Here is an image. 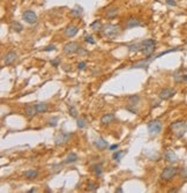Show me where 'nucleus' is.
Segmentation results:
<instances>
[{
	"mask_svg": "<svg viewBox=\"0 0 187 193\" xmlns=\"http://www.w3.org/2000/svg\"><path fill=\"white\" fill-rule=\"evenodd\" d=\"M140 26H142L141 21L135 18H131L126 21V28H128V29H131V28H135V27H140Z\"/></svg>",
	"mask_w": 187,
	"mask_h": 193,
	"instance_id": "2eb2a0df",
	"label": "nucleus"
},
{
	"mask_svg": "<svg viewBox=\"0 0 187 193\" xmlns=\"http://www.w3.org/2000/svg\"><path fill=\"white\" fill-rule=\"evenodd\" d=\"M84 42H86V43H89V44H95L93 37L91 35H88V34L84 36Z\"/></svg>",
	"mask_w": 187,
	"mask_h": 193,
	"instance_id": "72a5a7b5",
	"label": "nucleus"
},
{
	"mask_svg": "<svg viewBox=\"0 0 187 193\" xmlns=\"http://www.w3.org/2000/svg\"><path fill=\"white\" fill-rule=\"evenodd\" d=\"M51 65H52L53 67H58L59 65H60V58H56L51 60Z\"/></svg>",
	"mask_w": 187,
	"mask_h": 193,
	"instance_id": "c9c22d12",
	"label": "nucleus"
},
{
	"mask_svg": "<svg viewBox=\"0 0 187 193\" xmlns=\"http://www.w3.org/2000/svg\"><path fill=\"white\" fill-rule=\"evenodd\" d=\"M70 139V133H64V132H60L56 135L54 138V143L57 146H63L66 142H68V140Z\"/></svg>",
	"mask_w": 187,
	"mask_h": 193,
	"instance_id": "423d86ee",
	"label": "nucleus"
},
{
	"mask_svg": "<svg viewBox=\"0 0 187 193\" xmlns=\"http://www.w3.org/2000/svg\"><path fill=\"white\" fill-rule=\"evenodd\" d=\"M179 175L182 177V178H187V167H184L179 170Z\"/></svg>",
	"mask_w": 187,
	"mask_h": 193,
	"instance_id": "f704fd0d",
	"label": "nucleus"
},
{
	"mask_svg": "<svg viewBox=\"0 0 187 193\" xmlns=\"http://www.w3.org/2000/svg\"><path fill=\"white\" fill-rule=\"evenodd\" d=\"M80 56H87L88 54V51L86 50V49H83V47H79V50H77V52Z\"/></svg>",
	"mask_w": 187,
	"mask_h": 193,
	"instance_id": "e433bc0d",
	"label": "nucleus"
},
{
	"mask_svg": "<svg viewBox=\"0 0 187 193\" xmlns=\"http://www.w3.org/2000/svg\"><path fill=\"white\" fill-rule=\"evenodd\" d=\"M12 29L14 31H16V33H21L22 30H23V26L22 24H20L19 22H12Z\"/></svg>",
	"mask_w": 187,
	"mask_h": 193,
	"instance_id": "cd10ccee",
	"label": "nucleus"
},
{
	"mask_svg": "<svg viewBox=\"0 0 187 193\" xmlns=\"http://www.w3.org/2000/svg\"><path fill=\"white\" fill-rule=\"evenodd\" d=\"M119 148V145H112V146L109 147V149L110 150H116V149H118Z\"/></svg>",
	"mask_w": 187,
	"mask_h": 193,
	"instance_id": "79ce46f5",
	"label": "nucleus"
},
{
	"mask_svg": "<svg viewBox=\"0 0 187 193\" xmlns=\"http://www.w3.org/2000/svg\"><path fill=\"white\" fill-rule=\"evenodd\" d=\"M81 13H82V8L79 5H76L72 11H70V15L73 16V18H79V16H81Z\"/></svg>",
	"mask_w": 187,
	"mask_h": 193,
	"instance_id": "4be33fe9",
	"label": "nucleus"
},
{
	"mask_svg": "<svg viewBox=\"0 0 187 193\" xmlns=\"http://www.w3.org/2000/svg\"><path fill=\"white\" fill-rule=\"evenodd\" d=\"M128 102L131 105H135V104H138L139 102H140V97L138 96V95H135V96H131L128 98Z\"/></svg>",
	"mask_w": 187,
	"mask_h": 193,
	"instance_id": "c85d7f7f",
	"label": "nucleus"
},
{
	"mask_svg": "<svg viewBox=\"0 0 187 193\" xmlns=\"http://www.w3.org/2000/svg\"><path fill=\"white\" fill-rule=\"evenodd\" d=\"M16 57H18L16 52L12 50V51H9V52H8L6 56H5L4 61H5V64H6V65H11V64H13L15 60H16Z\"/></svg>",
	"mask_w": 187,
	"mask_h": 193,
	"instance_id": "f8f14e48",
	"label": "nucleus"
},
{
	"mask_svg": "<svg viewBox=\"0 0 187 193\" xmlns=\"http://www.w3.org/2000/svg\"><path fill=\"white\" fill-rule=\"evenodd\" d=\"M164 157H165V160H166L168 162H170V163H173V162H175V161L178 160L177 154H175L173 150H171V149H169V150H166V152H165Z\"/></svg>",
	"mask_w": 187,
	"mask_h": 193,
	"instance_id": "4468645a",
	"label": "nucleus"
},
{
	"mask_svg": "<svg viewBox=\"0 0 187 193\" xmlns=\"http://www.w3.org/2000/svg\"><path fill=\"white\" fill-rule=\"evenodd\" d=\"M166 5L172 6V7H175L177 6V2H175V0H166Z\"/></svg>",
	"mask_w": 187,
	"mask_h": 193,
	"instance_id": "58836bf2",
	"label": "nucleus"
},
{
	"mask_svg": "<svg viewBox=\"0 0 187 193\" xmlns=\"http://www.w3.org/2000/svg\"><path fill=\"white\" fill-rule=\"evenodd\" d=\"M28 193H32V192H36V188L35 187H32V188H30L29 191H27Z\"/></svg>",
	"mask_w": 187,
	"mask_h": 193,
	"instance_id": "37998d69",
	"label": "nucleus"
},
{
	"mask_svg": "<svg viewBox=\"0 0 187 193\" xmlns=\"http://www.w3.org/2000/svg\"><path fill=\"white\" fill-rule=\"evenodd\" d=\"M170 192H178V188H172V190H170Z\"/></svg>",
	"mask_w": 187,
	"mask_h": 193,
	"instance_id": "a18cd8bd",
	"label": "nucleus"
},
{
	"mask_svg": "<svg viewBox=\"0 0 187 193\" xmlns=\"http://www.w3.org/2000/svg\"><path fill=\"white\" fill-rule=\"evenodd\" d=\"M162 126L163 124L159 119H154V120H150L149 123L147 124V129L150 134H158L161 131H162Z\"/></svg>",
	"mask_w": 187,
	"mask_h": 193,
	"instance_id": "20e7f679",
	"label": "nucleus"
},
{
	"mask_svg": "<svg viewBox=\"0 0 187 193\" xmlns=\"http://www.w3.org/2000/svg\"><path fill=\"white\" fill-rule=\"evenodd\" d=\"M25 116L28 118H32L36 116V113H37V108H36V105H28L27 108H25Z\"/></svg>",
	"mask_w": 187,
	"mask_h": 193,
	"instance_id": "dca6fc26",
	"label": "nucleus"
},
{
	"mask_svg": "<svg viewBox=\"0 0 187 193\" xmlns=\"http://www.w3.org/2000/svg\"><path fill=\"white\" fill-rule=\"evenodd\" d=\"M52 50H56L54 45H47L46 47H44V51H52Z\"/></svg>",
	"mask_w": 187,
	"mask_h": 193,
	"instance_id": "ea45409f",
	"label": "nucleus"
},
{
	"mask_svg": "<svg viewBox=\"0 0 187 193\" xmlns=\"http://www.w3.org/2000/svg\"><path fill=\"white\" fill-rule=\"evenodd\" d=\"M141 45H142L141 52L144 54V57H151L152 53L155 52V49H156V41L148 38V40L141 42Z\"/></svg>",
	"mask_w": 187,
	"mask_h": 193,
	"instance_id": "f257e3e1",
	"label": "nucleus"
},
{
	"mask_svg": "<svg viewBox=\"0 0 187 193\" xmlns=\"http://www.w3.org/2000/svg\"><path fill=\"white\" fill-rule=\"evenodd\" d=\"M22 19H23V21L25 22H28V23H35L36 21H37V15H36V13L34 11H24L23 14H22Z\"/></svg>",
	"mask_w": 187,
	"mask_h": 193,
	"instance_id": "1a4fd4ad",
	"label": "nucleus"
},
{
	"mask_svg": "<svg viewBox=\"0 0 187 193\" xmlns=\"http://www.w3.org/2000/svg\"><path fill=\"white\" fill-rule=\"evenodd\" d=\"M171 129L175 132V134L177 135V138H181L182 135L185 134V132L187 131V125L185 122H181V120H178V122H175V123L171 124Z\"/></svg>",
	"mask_w": 187,
	"mask_h": 193,
	"instance_id": "7ed1b4c3",
	"label": "nucleus"
},
{
	"mask_svg": "<svg viewBox=\"0 0 187 193\" xmlns=\"http://www.w3.org/2000/svg\"><path fill=\"white\" fill-rule=\"evenodd\" d=\"M120 27L117 24H106L105 27L103 28V35L105 36L106 38H116L117 36L120 34Z\"/></svg>",
	"mask_w": 187,
	"mask_h": 193,
	"instance_id": "f03ea898",
	"label": "nucleus"
},
{
	"mask_svg": "<svg viewBox=\"0 0 187 193\" xmlns=\"http://www.w3.org/2000/svg\"><path fill=\"white\" fill-rule=\"evenodd\" d=\"M79 47H80V45L77 42H70L64 47V52L65 54H73V53L77 52Z\"/></svg>",
	"mask_w": 187,
	"mask_h": 193,
	"instance_id": "6e6552de",
	"label": "nucleus"
},
{
	"mask_svg": "<svg viewBox=\"0 0 187 193\" xmlns=\"http://www.w3.org/2000/svg\"><path fill=\"white\" fill-rule=\"evenodd\" d=\"M58 120H59V118L58 117H52V118H50L49 120H47V125L49 126H57V124H58Z\"/></svg>",
	"mask_w": 187,
	"mask_h": 193,
	"instance_id": "2f4dec72",
	"label": "nucleus"
},
{
	"mask_svg": "<svg viewBox=\"0 0 187 193\" xmlns=\"http://www.w3.org/2000/svg\"><path fill=\"white\" fill-rule=\"evenodd\" d=\"M118 12H119L118 8H116V7H110V8L105 12V16L109 19H113L118 15Z\"/></svg>",
	"mask_w": 187,
	"mask_h": 193,
	"instance_id": "a211bd4d",
	"label": "nucleus"
},
{
	"mask_svg": "<svg viewBox=\"0 0 187 193\" xmlns=\"http://www.w3.org/2000/svg\"><path fill=\"white\" fill-rule=\"evenodd\" d=\"M76 124H77V127L79 129H84L86 127V118L84 117H80V118H76Z\"/></svg>",
	"mask_w": 187,
	"mask_h": 193,
	"instance_id": "bb28decb",
	"label": "nucleus"
},
{
	"mask_svg": "<svg viewBox=\"0 0 187 193\" xmlns=\"http://www.w3.org/2000/svg\"><path fill=\"white\" fill-rule=\"evenodd\" d=\"M84 68H86V63H84V61L79 63V65H77V70H79V71H83Z\"/></svg>",
	"mask_w": 187,
	"mask_h": 193,
	"instance_id": "4c0bfd02",
	"label": "nucleus"
},
{
	"mask_svg": "<svg viewBox=\"0 0 187 193\" xmlns=\"http://www.w3.org/2000/svg\"><path fill=\"white\" fill-rule=\"evenodd\" d=\"M127 47H128L129 52H139V51H141V47H142V45H141V43H131V44H128L127 45Z\"/></svg>",
	"mask_w": 187,
	"mask_h": 193,
	"instance_id": "6ab92c4d",
	"label": "nucleus"
},
{
	"mask_svg": "<svg viewBox=\"0 0 187 193\" xmlns=\"http://www.w3.org/2000/svg\"><path fill=\"white\" fill-rule=\"evenodd\" d=\"M76 160H77V155H76L75 153H70L68 155H67V157L65 160V164H70V163H73V162H75Z\"/></svg>",
	"mask_w": 187,
	"mask_h": 193,
	"instance_id": "412c9836",
	"label": "nucleus"
},
{
	"mask_svg": "<svg viewBox=\"0 0 187 193\" xmlns=\"http://www.w3.org/2000/svg\"><path fill=\"white\" fill-rule=\"evenodd\" d=\"M93 146H95V148H97V149H100V150H102V149H105V148H109V146H107V142H106L103 138H97V139H95L93 140Z\"/></svg>",
	"mask_w": 187,
	"mask_h": 193,
	"instance_id": "9b49d317",
	"label": "nucleus"
},
{
	"mask_svg": "<svg viewBox=\"0 0 187 193\" xmlns=\"http://www.w3.org/2000/svg\"><path fill=\"white\" fill-rule=\"evenodd\" d=\"M114 119H116V116H114L113 113H106V115L102 116V118H100V124H102V125H109V124H111Z\"/></svg>",
	"mask_w": 187,
	"mask_h": 193,
	"instance_id": "ddd939ff",
	"label": "nucleus"
},
{
	"mask_svg": "<svg viewBox=\"0 0 187 193\" xmlns=\"http://www.w3.org/2000/svg\"><path fill=\"white\" fill-rule=\"evenodd\" d=\"M173 76H175V82H186L187 81V75L185 74H181V72H175V74H173Z\"/></svg>",
	"mask_w": 187,
	"mask_h": 193,
	"instance_id": "aec40b11",
	"label": "nucleus"
},
{
	"mask_svg": "<svg viewBox=\"0 0 187 193\" xmlns=\"http://www.w3.org/2000/svg\"><path fill=\"white\" fill-rule=\"evenodd\" d=\"M68 112H70V117H73V118H77V111H76V109L74 108L73 105H70L68 106Z\"/></svg>",
	"mask_w": 187,
	"mask_h": 193,
	"instance_id": "7c9ffc66",
	"label": "nucleus"
},
{
	"mask_svg": "<svg viewBox=\"0 0 187 193\" xmlns=\"http://www.w3.org/2000/svg\"><path fill=\"white\" fill-rule=\"evenodd\" d=\"M180 47H173V49H170V50H165V51H163V52H161L159 54H157L155 58H159V57H162V56H164V54H168V53L170 52H175V51H178Z\"/></svg>",
	"mask_w": 187,
	"mask_h": 193,
	"instance_id": "c756f323",
	"label": "nucleus"
},
{
	"mask_svg": "<svg viewBox=\"0 0 187 193\" xmlns=\"http://www.w3.org/2000/svg\"><path fill=\"white\" fill-rule=\"evenodd\" d=\"M177 171H178V169L175 168V167H166V168H164L163 171H162L161 178H162L163 181H170V179H172V178L177 175Z\"/></svg>",
	"mask_w": 187,
	"mask_h": 193,
	"instance_id": "39448f33",
	"label": "nucleus"
},
{
	"mask_svg": "<svg viewBox=\"0 0 187 193\" xmlns=\"http://www.w3.org/2000/svg\"><path fill=\"white\" fill-rule=\"evenodd\" d=\"M77 31H79V29L76 28L75 26H73V24H70L68 27H66L64 30V34L66 37H74V36L77 34Z\"/></svg>",
	"mask_w": 187,
	"mask_h": 193,
	"instance_id": "9d476101",
	"label": "nucleus"
},
{
	"mask_svg": "<svg viewBox=\"0 0 187 193\" xmlns=\"http://www.w3.org/2000/svg\"><path fill=\"white\" fill-rule=\"evenodd\" d=\"M36 108H37V111L39 112V113H43V112H46L47 111V105L46 103H37L36 104Z\"/></svg>",
	"mask_w": 187,
	"mask_h": 193,
	"instance_id": "a878e982",
	"label": "nucleus"
},
{
	"mask_svg": "<svg viewBox=\"0 0 187 193\" xmlns=\"http://www.w3.org/2000/svg\"><path fill=\"white\" fill-rule=\"evenodd\" d=\"M175 89H172V88H164V89H162V90L159 91L158 97H159V100L161 101H165V100L171 98V97L175 96Z\"/></svg>",
	"mask_w": 187,
	"mask_h": 193,
	"instance_id": "0eeeda50",
	"label": "nucleus"
},
{
	"mask_svg": "<svg viewBox=\"0 0 187 193\" xmlns=\"http://www.w3.org/2000/svg\"><path fill=\"white\" fill-rule=\"evenodd\" d=\"M131 108H132V106H126V110L133 112V113H138V110H136V109H131Z\"/></svg>",
	"mask_w": 187,
	"mask_h": 193,
	"instance_id": "a19ab883",
	"label": "nucleus"
},
{
	"mask_svg": "<svg viewBox=\"0 0 187 193\" xmlns=\"http://www.w3.org/2000/svg\"><path fill=\"white\" fill-rule=\"evenodd\" d=\"M125 150H118V152H114L112 154V158L114 160V161H117V162H120V160L123 157L124 155H125Z\"/></svg>",
	"mask_w": 187,
	"mask_h": 193,
	"instance_id": "b1692460",
	"label": "nucleus"
},
{
	"mask_svg": "<svg viewBox=\"0 0 187 193\" xmlns=\"http://www.w3.org/2000/svg\"><path fill=\"white\" fill-rule=\"evenodd\" d=\"M96 190H97V185L93 183V181H89V185H88V191L89 192H96Z\"/></svg>",
	"mask_w": 187,
	"mask_h": 193,
	"instance_id": "473e14b6",
	"label": "nucleus"
},
{
	"mask_svg": "<svg viewBox=\"0 0 187 193\" xmlns=\"http://www.w3.org/2000/svg\"><path fill=\"white\" fill-rule=\"evenodd\" d=\"M90 27H91V29L95 30V31H100V30H103V24L100 21H93V23L90 24Z\"/></svg>",
	"mask_w": 187,
	"mask_h": 193,
	"instance_id": "393cba45",
	"label": "nucleus"
},
{
	"mask_svg": "<svg viewBox=\"0 0 187 193\" xmlns=\"http://www.w3.org/2000/svg\"><path fill=\"white\" fill-rule=\"evenodd\" d=\"M91 169H93L95 176H97V177H100V176H102L103 170H102V165H100V164H93V167H91Z\"/></svg>",
	"mask_w": 187,
	"mask_h": 193,
	"instance_id": "5701e85b",
	"label": "nucleus"
},
{
	"mask_svg": "<svg viewBox=\"0 0 187 193\" xmlns=\"http://www.w3.org/2000/svg\"><path fill=\"white\" fill-rule=\"evenodd\" d=\"M116 192H118V193H123V188H121V187H118L117 190H116Z\"/></svg>",
	"mask_w": 187,
	"mask_h": 193,
	"instance_id": "c03bdc74",
	"label": "nucleus"
},
{
	"mask_svg": "<svg viewBox=\"0 0 187 193\" xmlns=\"http://www.w3.org/2000/svg\"><path fill=\"white\" fill-rule=\"evenodd\" d=\"M23 175L27 179H34V178H36V177L38 176V170H36V169L27 170V171H24Z\"/></svg>",
	"mask_w": 187,
	"mask_h": 193,
	"instance_id": "f3484780",
	"label": "nucleus"
}]
</instances>
